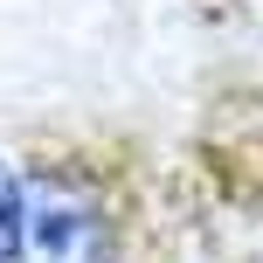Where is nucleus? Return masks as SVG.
I'll list each match as a JSON object with an SVG mask.
<instances>
[{
    "instance_id": "f257e3e1",
    "label": "nucleus",
    "mask_w": 263,
    "mask_h": 263,
    "mask_svg": "<svg viewBox=\"0 0 263 263\" xmlns=\"http://www.w3.org/2000/svg\"><path fill=\"white\" fill-rule=\"evenodd\" d=\"M7 263H118V215L97 194V180L69 166L28 173L21 236H14Z\"/></svg>"
},
{
    "instance_id": "f03ea898",
    "label": "nucleus",
    "mask_w": 263,
    "mask_h": 263,
    "mask_svg": "<svg viewBox=\"0 0 263 263\" xmlns=\"http://www.w3.org/2000/svg\"><path fill=\"white\" fill-rule=\"evenodd\" d=\"M21 194H28V173L0 159V263L14 256V236H21Z\"/></svg>"
}]
</instances>
